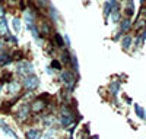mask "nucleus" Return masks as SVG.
<instances>
[{"instance_id":"1","label":"nucleus","mask_w":146,"mask_h":139,"mask_svg":"<svg viewBox=\"0 0 146 139\" xmlns=\"http://www.w3.org/2000/svg\"><path fill=\"white\" fill-rule=\"evenodd\" d=\"M27 138L28 139H38L40 138V132H36V130H29L27 133Z\"/></svg>"}]
</instances>
